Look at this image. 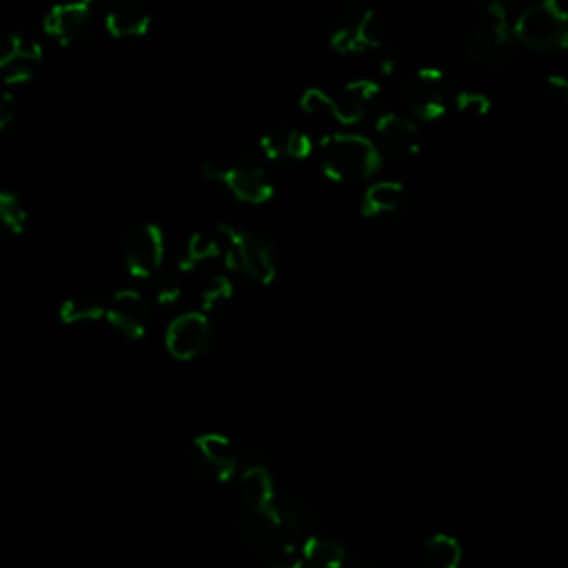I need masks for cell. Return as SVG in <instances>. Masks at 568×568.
Listing matches in <instances>:
<instances>
[{"label":"cell","mask_w":568,"mask_h":568,"mask_svg":"<svg viewBox=\"0 0 568 568\" xmlns=\"http://www.w3.org/2000/svg\"><path fill=\"white\" fill-rule=\"evenodd\" d=\"M240 535L244 544L271 566H301L298 550L277 513L275 484L264 466H246L240 480Z\"/></svg>","instance_id":"6da1fadb"},{"label":"cell","mask_w":568,"mask_h":568,"mask_svg":"<svg viewBox=\"0 0 568 568\" xmlns=\"http://www.w3.org/2000/svg\"><path fill=\"white\" fill-rule=\"evenodd\" d=\"M320 167L336 182H367L380 169V149L360 134L332 132L320 140Z\"/></svg>","instance_id":"7a4b0ae2"},{"label":"cell","mask_w":568,"mask_h":568,"mask_svg":"<svg viewBox=\"0 0 568 568\" xmlns=\"http://www.w3.org/2000/svg\"><path fill=\"white\" fill-rule=\"evenodd\" d=\"M215 235L229 269L240 271L260 284L273 282L277 273V262L275 251L264 235L231 224H218Z\"/></svg>","instance_id":"3957f363"},{"label":"cell","mask_w":568,"mask_h":568,"mask_svg":"<svg viewBox=\"0 0 568 568\" xmlns=\"http://www.w3.org/2000/svg\"><path fill=\"white\" fill-rule=\"evenodd\" d=\"M515 39L537 52H555L568 45V19L557 0H537L513 25Z\"/></svg>","instance_id":"277c9868"},{"label":"cell","mask_w":568,"mask_h":568,"mask_svg":"<svg viewBox=\"0 0 568 568\" xmlns=\"http://www.w3.org/2000/svg\"><path fill=\"white\" fill-rule=\"evenodd\" d=\"M385 34V21L376 10L349 6L334 17L329 43L338 54H362L378 50Z\"/></svg>","instance_id":"5b68a950"},{"label":"cell","mask_w":568,"mask_h":568,"mask_svg":"<svg viewBox=\"0 0 568 568\" xmlns=\"http://www.w3.org/2000/svg\"><path fill=\"white\" fill-rule=\"evenodd\" d=\"M204 176L222 182L238 200L262 204L273 196L271 176L262 165L246 158H211L204 162Z\"/></svg>","instance_id":"8992f818"},{"label":"cell","mask_w":568,"mask_h":568,"mask_svg":"<svg viewBox=\"0 0 568 568\" xmlns=\"http://www.w3.org/2000/svg\"><path fill=\"white\" fill-rule=\"evenodd\" d=\"M215 336L213 323L202 312H187L167 327L165 345L176 360H196L215 345Z\"/></svg>","instance_id":"52a82bcc"},{"label":"cell","mask_w":568,"mask_h":568,"mask_svg":"<svg viewBox=\"0 0 568 568\" xmlns=\"http://www.w3.org/2000/svg\"><path fill=\"white\" fill-rule=\"evenodd\" d=\"M123 257L127 271L138 280H149L165 260V235L154 222H143L134 227L123 242Z\"/></svg>","instance_id":"ba28073f"},{"label":"cell","mask_w":568,"mask_h":568,"mask_svg":"<svg viewBox=\"0 0 568 568\" xmlns=\"http://www.w3.org/2000/svg\"><path fill=\"white\" fill-rule=\"evenodd\" d=\"M404 103L420 120H438L446 114L449 87L440 70H420L404 87Z\"/></svg>","instance_id":"9c48e42d"},{"label":"cell","mask_w":568,"mask_h":568,"mask_svg":"<svg viewBox=\"0 0 568 568\" xmlns=\"http://www.w3.org/2000/svg\"><path fill=\"white\" fill-rule=\"evenodd\" d=\"M191 464L213 482H229L238 471V451L227 435L202 433L191 442Z\"/></svg>","instance_id":"30bf717a"},{"label":"cell","mask_w":568,"mask_h":568,"mask_svg":"<svg viewBox=\"0 0 568 568\" xmlns=\"http://www.w3.org/2000/svg\"><path fill=\"white\" fill-rule=\"evenodd\" d=\"M43 63V48L23 36L10 34L0 39V81L6 85L30 83Z\"/></svg>","instance_id":"8fae6325"},{"label":"cell","mask_w":568,"mask_h":568,"mask_svg":"<svg viewBox=\"0 0 568 568\" xmlns=\"http://www.w3.org/2000/svg\"><path fill=\"white\" fill-rule=\"evenodd\" d=\"M151 318L149 303L134 290L116 292L105 305V320L129 340L145 338L151 327Z\"/></svg>","instance_id":"7c38bea8"},{"label":"cell","mask_w":568,"mask_h":568,"mask_svg":"<svg viewBox=\"0 0 568 568\" xmlns=\"http://www.w3.org/2000/svg\"><path fill=\"white\" fill-rule=\"evenodd\" d=\"M508 36L511 30L506 25L486 21L466 30L464 50L475 63L484 67H499L508 56Z\"/></svg>","instance_id":"4fadbf2b"},{"label":"cell","mask_w":568,"mask_h":568,"mask_svg":"<svg viewBox=\"0 0 568 568\" xmlns=\"http://www.w3.org/2000/svg\"><path fill=\"white\" fill-rule=\"evenodd\" d=\"M92 19H94V10L85 6L83 0L56 6L45 17V32L52 39H56L61 45H76L90 34Z\"/></svg>","instance_id":"5bb4252c"},{"label":"cell","mask_w":568,"mask_h":568,"mask_svg":"<svg viewBox=\"0 0 568 568\" xmlns=\"http://www.w3.org/2000/svg\"><path fill=\"white\" fill-rule=\"evenodd\" d=\"M376 136L380 147L393 158H411L422 147L418 127L400 114L380 116L376 123Z\"/></svg>","instance_id":"9a60e30c"},{"label":"cell","mask_w":568,"mask_h":568,"mask_svg":"<svg viewBox=\"0 0 568 568\" xmlns=\"http://www.w3.org/2000/svg\"><path fill=\"white\" fill-rule=\"evenodd\" d=\"M260 149L271 160H305L314 151V140L303 129L277 125L262 136Z\"/></svg>","instance_id":"2e32d148"},{"label":"cell","mask_w":568,"mask_h":568,"mask_svg":"<svg viewBox=\"0 0 568 568\" xmlns=\"http://www.w3.org/2000/svg\"><path fill=\"white\" fill-rule=\"evenodd\" d=\"M378 94H380V87L374 81L347 83L338 94H334V107H336L338 123L345 127L358 125L369 114Z\"/></svg>","instance_id":"e0dca14e"},{"label":"cell","mask_w":568,"mask_h":568,"mask_svg":"<svg viewBox=\"0 0 568 568\" xmlns=\"http://www.w3.org/2000/svg\"><path fill=\"white\" fill-rule=\"evenodd\" d=\"M105 25L114 39H140L149 32L151 17L136 0H109Z\"/></svg>","instance_id":"ac0fdd59"},{"label":"cell","mask_w":568,"mask_h":568,"mask_svg":"<svg viewBox=\"0 0 568 568\" xmlns=\"http://www.w3.org/2000/svg\"><path fill=\"white\" fill-rule=\"evenodd\" d=\"M222 257V249H220V242H218V235H211V233H193L178 260V269L187 275V277H196L207 269L209 262H215Z\"/></svg>","instance_id":"d6986e66"},{"label":"cell","mask_w":568,"mask_h":568,"mask_svg":"<svg viewBox=\"0 0 568 568\" xmlns=\"http://www.w3.org/2000/svg\"><path fill=\"white\" fill-rule=\"evenodd\" d=\"M345 548L338 539L329 537L323 530L312 533L301 546V566H318V568H338L345 564Z\"/></svg>","instance_id":"ffe728a7"},{"label":"cell","mask_w":568,"mask_h":568,"mask_svg":"<svg viewBox=\"0 0 568 568\" xmlns=\"http://www.w3.org/2000/svg\"><path fill=\"white\" fill-rule=\"evenodd\" d=\"M404 200V189L396 180H380L374 182L360 202V211L367 218H380V215H391L400 209Z\"/></svg>","instance_id":"44dd1931"},{"label":"cell","mask_w":568,"mask_h":568,"mask_svg":"<svg viewBox=\"0 0 568 568\" xmlns=\"http://www.w3.org/2000/svg\"><path fill=\"white\" fill-rule=\"evenodd\" d=\"M231 296H233V287L227 275L213 273V271H204L198 275L196 298H198L202 312H213V309L222 307Z\"/></svg>","instance_id":"7402d4cb"},{"label":"cell","mask_w":568,"mask_h":568,"mask_svg":"<svg viewBox=\"0 0 568 568\" xmlns=\"http://www.w3.org/2000/svg\"><path fill=\"white\" fill-rule=\"evenodd\" d=\"M30 211L25 202L12 193L0 189V238H14L28 229Z\"/></svg>","instance_id":"603a6c76"},{"label":"cell","mask_w":568,"mask_h":568,"mask_svg":"<svg viewBox=\"0 0 568 568\" xmlns=\"http://www.w3.org/2000/svg\"><path fill=\"white\" fill-rule=\"evenodd\" d=\"M422 553H424L427 564L433 568H457V564L462 561L460 541L446 533L427 537Z\"/></svg>","instance_id":"cb8c5ba5"},{"label":"cell","mask_w":568,"mask_h":568,"mask_svg":"<svg viewBox=\"0 0 568 568\" xmlns=\"http://www.w3.org/2000/svg\"><path fill=\"white\" fill-rule=\"evenodd\" d=\"M149 280H151V296H154V301L158 305L171 307V305L182 301L187 275L180 269L178 271H162V269H158Z\"/></svg>","instance_id":"d4e9b609"},{"label":"cell","mask_w":568,"mask_h":568,"mask_svg":"<svg viewBox=\"0 0 568 568\" xmlns=\"http://www.w3.org/2000/svg\"><path fill=\"white\" fill-rule=\"evenodd\" d=\"M59 316L65 325H90L105 318V305L96 298H85V296L70 298L61 305Z\"/></svg>","instance_id":"484cf974"},{"label":"cell","mask_w":568,"mask_h":568,"mask_svg":"<svg viewBox=\"0 0 568 568\" xmlns=\"http://www.w3.org/2000/svg\"><path fill=\"white\" fill-rule=\"evenodd\" d=\"M301 107H303V112H305L312 120H316V123H320V125H325V127L340 125V123H338V116H336V107H334V96L327 94V92H323V90H309V92L303 96Z\"/></svg>","instance_id":"4316f807"},{"label":"cell","mask_w":568,"mask_h":568,"mask_svg":"<svg viewBox=\"0 0 568 568\" xmlns=\"http://www.w3.org/2000/svg\"><path fill=\"white\" fill-rule=\"evenodd\" d=\"M473 6L486 17V21L508 28L511 0H473Z\"/></svg>","instance_id":"83f0119b"},{"label":"cell","mask_w":568,"mask_h":568,"mask_svg":"<svg viewBox=\"0 0 568 568\" xmlns=\"http://www.w3.org/2000/svg\"><path fill=\"white\" fill-rule=\"evenodd\" d=\"M457 109L469 116H484L491 109V101L480 92H462L457 96Z\"/></svg>","instance_id":"f1b7e54d"},{"label":"cell","mask_w":568,"mask_h":568,"mask_svg":"<svg viewBox=\"0 0 568 568\" xmlns=\"http://www.w3.org/2000/svg\"><path fill=\"white\" fill-rule=\"evenodd\" d=\"M17 120V103L8 92H0V129H8Z\"/></svg>","instance_id":"f546056e"},{"label":"cell","mask_w":568,"mask_h":568,"mask_svg":"<svg viewBox=\"0 0 568 568\" xmlns=\"http://www.w3.org/2000/svg\"><path fill=\"white\" fill-rule=\"evenodd\" d=\"M83 3H85V6H90V8L94 10V8H103V6H107L109 0H83Z\"/></svg>","instance_id":"4dcf8cb0"}]
</instances>
